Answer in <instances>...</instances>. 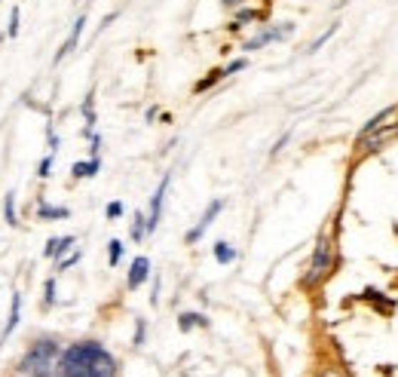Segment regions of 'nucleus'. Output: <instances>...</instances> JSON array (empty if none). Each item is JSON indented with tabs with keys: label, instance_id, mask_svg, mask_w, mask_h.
Instances as JSON below:
<instances>
[{
	"label": "nucleus",
	"instance_id": "20e7f679",
	"mask_svg": "<svg viewBox=\"0 0 398 377\" xmlns=\"http://www.w3.org/2000/svg\"><path fill=\"white\" fill-rule=\"evenodd\" d=\"M291 31H294V25H291V22H285L282 28H279V25H276V28H263V31H261L258 37H251V40H248V43H245L242 49H245V53H254V49L267 46V43H273V40H282V37H288Z\"/></svg>",
	"mask_w": 398,
	"mask_h": 377
},
{
	"label": "nucleus",
	"instance_id": "6e6552de",
	"mask_svg": "<svg viewBox=\"0 0 398 377\" xmlns=\"http://www.w3.org/2000/svg\"><path fill=\"white\" fill-rule=\"evenodd\" d=\"M166 187H169V178H162V185L153 193V202H150V218H147V230H157L159 224V212H162V197H166Z\"/></svg>",
	"mask_w": 398,
	"mask_h": 377
},
{
	"label": "nucleus",
	"instance_id": "2eb2a0df",
	"mask_svg": "<svg viewBox=\"0 0 398 377\" xmlns=\"http://www.w3.org/2000/svg\"><path fill=\"white\" fill-rule=\"evenodd\" d=\"M4 218L6 224H19V215H16V193H6V200H4Z\"/></svg>",
	"mask_w": 398,
	"mask_h": 377
},
{
	"label": "nucleus",
	"instance_id": "412c9836",
	"mask_svg": "<svg viewBox=\"0 0 398 377\" xmlns=\"http://www.w3.org/2000/svg\"><path fill=\"white\" fill-rule=\"evenodd\" d=\"M334 31H337V25H331V28H328V31H325V34H319V37H315L313 43H310V53H315V49H319L322 43H328V40H331V34H334Z\"/></svg>",
	"mask_w": 398,
	"mask_h": 377
},
{
	"label": "nucleus",
	"instance_id": "c85d7f7f",
	"mask_svg": "<svg viewBox=\"0 0 398 377\" xmlns=\"http://www.w3.org/2000/svg\"><path fill=\"white\" fill-rule=\"evenodd\" d=\"M0 40H4V37H0Z\"/></svg>",
	"mask_w": 398,
	"mask_h": 377
},
{
	"label": "nucleus",
	"instance_id": "423d86ee",
	"mask_svg": "<svg viewBox=\"0 0 398 377\" xmlns=\"http://www.w3.org/2000/svg\"><path fill=\"white\" fill-rule=\"evenodd\" d=\"M83 28H86V13H83V16H77V22H74V28H70V34H68V40H65V46H61L58 53H56V65L70 53V49H77L80 37H83Z\"/></svg>",
	"mask_w": 398,
	"mask_h": 377
},
{
	"label": "nucleus",
	"instance_id": "bb28decb",
	"mask_svg": "<svg viewBox=\"0 0 398 377\" xmlns=\"http://www.w3.org/2000/svg\"><path fill=\"white\" fill-rule=\"evenodd\" d=\"M346 4H352V0H337V6H346Z\"/></svg>",
	"mask_w": 398,
	"mask_h": 377
},
{
	"label": "nucleus",
	"instance_id": "dca6fc26",
	"mask_svg": "<svg viewBox=\"0 0 398 377\" xmlns=\"http://www.w3.org/2000/svg\"><path fill=\"white\" fill-rule=\"evenodd\" d=\"M178 325H181V331H190L193 325H206V316H199V313H181Z\"/></svg>",
	"mask_w": 398,
	"mask_h": 377
},
{
	"label": "nucleus",
	"instance_id": "4468645a",
	"mask_svg": "<svg viewBox=\"0 0 398 377\" xmlns=\"http://www.w3.org/2000/svg\"><path fill=\"white\" fill-rule=\"evenodd\" d=\"M37 215L43 218V221H49V218H68L70 212L65 209V206H46V202H40V209H37Z\"/></svg>",
	"mask_w": 398,
	"mask_h": 377
},
{
	"label": "nucleus",
	"instance_id": "1a4fd4ad",
	"mask_svg": "<svg viewBox=\"0 0 398 377\" xmlns=\"http://www.w3.org/2000/svg\"><path fill=\"white\" fill-rule=\"evenodd\" d=\"M147 273H150V261H147V258H135V261H132V270H129V289H138V285L147 279Z\"/></svg>",
	"mask_w": 398,
	"mask_h": 377
},
{
	"label": "nucleus",
	"instance_id": "ddd939ff",
	"mask_svg": "<svg viewBox=\"0 0 398 377\" xmlns=\"http://www.w3.org/2000/svg\"><path fill=\"white\" fill-rule=\"evenodd\" d=\"M98 166H101L98 160H89V162H74V169H70V172H74V178H92V175H95V172H98Z\"/></svg>",
	"mask_w": 398,
	"mask_h": 377
},
{
	"label": "nucleus",
	"instance_id": "9d476101",
	"mask_svg": "<svg viewBox=\"0 0 398 377\" xmlns=\"http://www.w3.org/2000/svg\"><path fill=\"white\" fill-rule=\"evenodd\" d=\"M19 316H22V294H13V310H9V319H6V329H4V334H0V344H4L9 334L16 331V325H19Z\"/></svg>",
	"mask_w": 398,
	"mask_h": 377
},
{
	"label": "nucleus",
	"instance_id": "f03ea898",
	"mask_svg": "<svg viewBox=\"0 0 398 377\" xmlns=\"http://www.w3.org/2000/svg\"><path fill=\"white\" fill-rule=\"evenodd\" d=\"M101 346L95 341H86V344H74L65 350V371L68 377H89V368H92V359Z\"/></svg>",
	"mask_w": 398,
	"mask_h": 377
},
{
	"label": "nucleus",
	"instance_id": "a211bd4d",
	"mask_svg": "<svg viewBox=\"0 0 398 377\" xmlns=\"http://www.w3.org/2000/svg\"><path fill=\"white\" fill-rule=\"evenodd\" d=\"M221 77H227V74H224V71H211L209 77H202L199 83H197V93H206V89H209V86H214V83H218Z\"/></svg>",
	"mask_w": 398,
	"mask_h": 377
},
{
	"label": "nucleus",
	"instance_id": "f3484780",
	"mask_svg": "<svg viewBox=\"0 0 398 377\" xmlns=\"http://www.w3.org/2000/svg\"><path fill=\"white\" fill-rule=\"evenodd\" d=\"M120 258H122V242L120 239H110L108 242V261H110V267H117Z\"/></svg>",
	"mask_w": 398,
	"mask_h": 377
},
{
	"label": "nucleus",
	"instance_id": "cd10ccee",
	"mask_svg": "<svg viewBox=\"0 0 398 377\" xmlns=\"http://www.w3.org/2000/svg\"><path fill=\"white\" fill-rule=\"evenodd\" d=\"M325 377H337V374H325Z\"/></svg>",
	"mask_w": 398,
	"mask_h": 377
},
{
	"label": "nucleus",
	"instance_id": "393cba45",
	"mask_svg": "<svg viewBox=\"0 0 398 377\" xmlns=\"http://www.w3.org/2000/svg\"><path fill=\"white\" fill-rule=\"evenodd\" d=\"M53 301H56V282L46 279V304H53Z\"/></svg>",
	"mask_w": 398,
	"mask_h": 377
},
{
	"label": "nucleus",
	"instance_id": "a878e982",
	"mask_svg": "<svg viewBox=\"0 0 398 377\" xmlns=\"http://www.w3.org/2000/svg\"><path fill=\"white\" fill-rule=\"evenodd\" d=\"M221 4H224V6H239L242 0H221Z\"/></svg>",
	"mask_w": 398,
	"mask_h": 377
},
{
	"label": "nucleus",
	"instance_id": "6ab92c4d",
	"mask_svg": "<svg viewBox=\"0 0 398 377\" xmlns=\"http://www.w3.org/2000/svg\"><path fill=\"white\" fill-rule=\"evenodd\" d=\"M147 233V218L145 215H135V224H132V239H141Z\"/></svg>",
	"mask_w": 398,
	"mask_h": 377
},
{
	"label": "nucleus",
	"instance_id": "7ed1b4c3",
	"mask_svg": "<svg viewBox=\"0 0 398 377\" xmlns=\"http://www.w3.org/2000/svg\"><path fill=\"white\" fill-rule=\"evenodd\" d=\"M331 267V239L322 237L319 242H315V252H313V261H310V270H306V285H315L325 273H328Z\"/></svg>",
	"mask_w": 398,
	"mask_h": 377
},
{
	"label": "nucleus",
	"instance_id": "b1692460",
	"mask_svg": "<svg viewBox=\"0 0 398 377\" xmlns=\"http://www.w3.org/2000/svg\"><path fill=\"white\" fill-rule=\"evenodd\" d=\"M122 215V202H110L108 206V218H120Z\"/></svg>",
	"mask_w": 398,
	"mask_h": 377
},
{
	"label": "nucleus",
	"instance_id": "5701e85b",
	"mask_svg": "<svg viewBox=\"0 0 398 377\" xmlns=\"http://www.w3.org/2000/svg\"><path fill=\"white\" fill-rule=\"evenodd\" d=\"M245 68V58H236V62H230L227 68H224V74H236V71Z\"/></svg>",
	"mask_w": 398,
	"mask_h": 377
},
{
	"label": "nucleus",
	"instance_id": "f257e3e1",
	"mask_svg": "<svg viewBox=\"0 0 398 377\" xmlns=\"http://www.w3.org/2000/svg\"><path fill=\"white\" fill-rule=\"evenodd\" d=\"M28 377H68L65 371V350L56 341H40L25 353L19 365Z\"/></svg>",
	"mask_w": 398,
	"mask_h": 377
},
{
	"label": "nucleus",
	"instance_id": "f8f14e48",
	"mask_svg": "<svg viewBox=\"0 0 398 377\" xmlns=\"http://www.w3.org/2000/svg\"><path fill=\"white\" fill-rule=\"evenodd\" d=\"M70 246H74V237H61V239H49V242H46V254H49V258H56V254H61V252H68Z\"/></svg>",
	"mask_w": 398,
	"mask_h": 377
},
{
	"label": "nucleus",
	"instance_id": "4be33fe9",
	"mask_svg": "<svg viewBox=\"0 0 398 377\" xmlns=\"http://www.w3.org/2000/svg\"><path fill=\"white\" fill-rule=\"evenodd\" d=\"M49 169H53V157H46L43 162H40V172H37V175H40V178H49Z\"/></svg>",
	"mask_w": 398,
	"mask_h": 377
},
{
	"label": "nucleus",
	"instance_id": "aec40b11",
	"mask_svg": "<svg viewBox=\"0 0 398 377\" xmlns=\"http://www.w3.org/2000/svg\"><path fill=\"white\" fill-rule=\"evenodd\" d=\"M19 19H22V9L13 6V13H9V28H6V34H9V37H16V34H19Z\"/></svg>",
	"mask_w": 398,
	"mask_h": 377
},
{
	"label": "nucleus",
	"instance_id": "0eeeda50",
	"mask_svg": "<svg viewBox=\"0 0 398 377\" xmlns=\"http://www.w3.org/2000/svg\"><path fill=\"white\" fill-rule=\"evenodd\" d=\"M114 371H117V365H114V359H110V353L98 350V353H95V359H92L89 377H114Z\"/></svg>",
	"mask_w": 398,
	"mask_h": 377
},
{
	"label": "nucleus",
	"instance_id": "9b49d317",
	"mask_svg": "<svg viewBox=\"0 0 398 377\" xmlns=\"http://www.w3.org/2000/svg\"><path fill=\"white\" fill-rule=\"evenodd\" d=\"M214 258H218V264H230V261H236V249L221 239V242H214Z\"/></svg>",
	"mask_w": 398,
	"mask_h": 377
},
{
	"label": "nucleus",
	"instance_id": "39448f33",
	"mask_svg": "<svg viewBox=\"0 0 398 377\" xmlns=\"http://www.w3.org/2000/svg\"><path fill=\"white\" fill-rule=\"evenodd\" d=\"M221 209H224V200H214V202H211V206L206 209V215H202V218H199V224H197V227H193V230L187 233V242H197V239L202 237V233H206V230H209V224H211L214 218H218V212H221Z\"/></svg>",
	"mask_w": 398,
	"mask_h": 377
}]
</instances>
